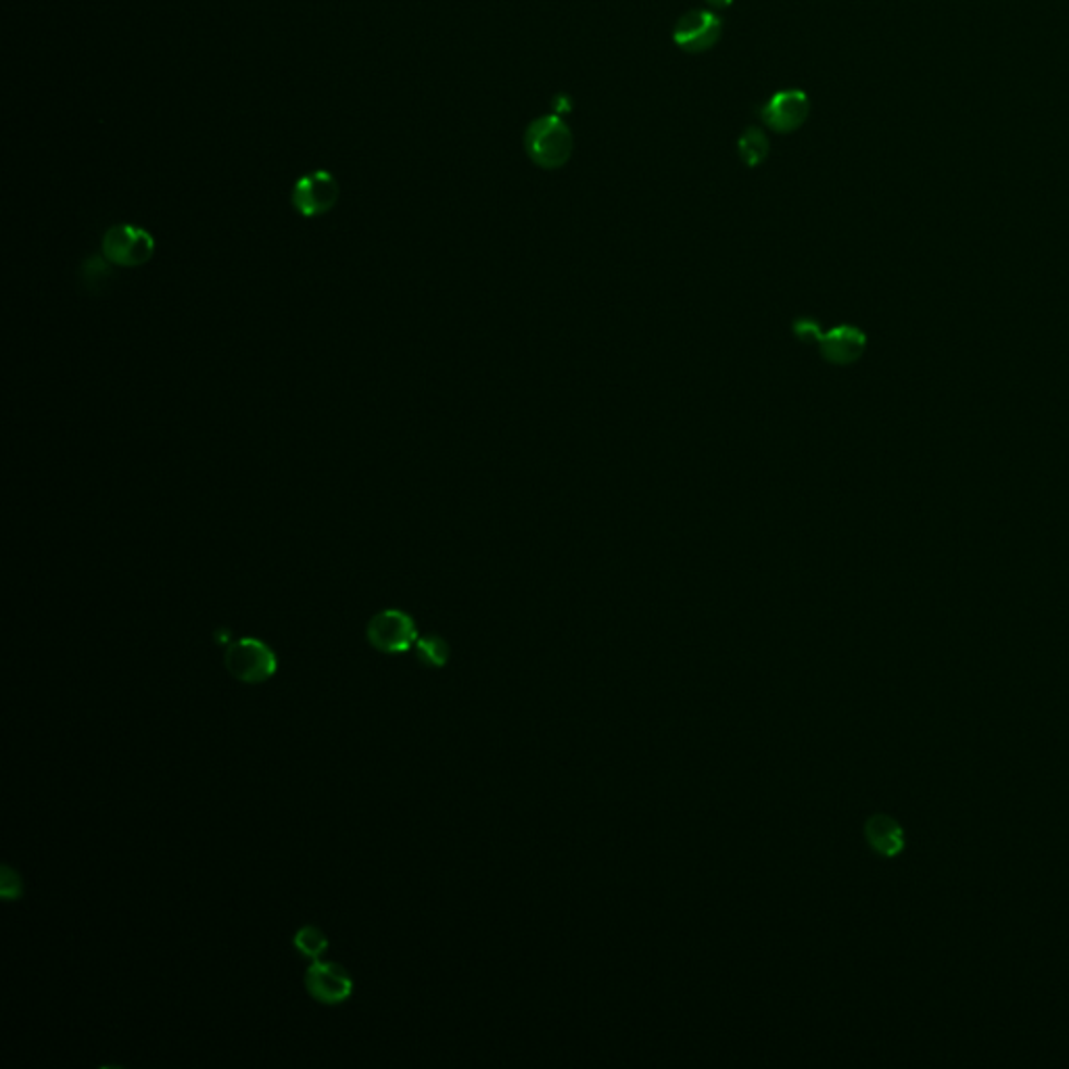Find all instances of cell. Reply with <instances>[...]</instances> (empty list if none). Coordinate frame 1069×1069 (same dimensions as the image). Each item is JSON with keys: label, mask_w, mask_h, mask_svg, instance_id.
Listing matches in <instances>:
<instances>
[{"label": "cell", "mask_w": 1069, "mask_h": 1069, "mask_svg": "<svg viewBox=\"0 0 1069 1069\" xmlns=\"http://www.w3.org/2000/svg\"><path fill=\"white\" fill-rule=\"evenodd\" d=\"M366 637L378 652L403 654L416 646L418 629L410 615L401 610H382L368 622Z\"/></svg>", "instance_id": "277c9868"}, {"label": "cell", "mask_w": 1069, "mask_h": 1069, "mask_svg": "<svg viewBox=\"0 0 1069 1069\" xmlns=\"http://www.w3.org/2000/svg\"><path fill=\"white\" fill-rule=\"evenodd\" d=\"M769 150H772V145H769L767 134L756 125L746 127L738 141L740 159L746 163L748 168H756V166L765 163V159L769 157Z\"/></svg>", "instance_id": "8fae6325"}, {"label": "cell", "mask_w": 1069, "mask_h": 1069, "mask_svg": "<svg viewBox=\"0 0 1069 1069\" xmlns=\"http://www.w3.org/2000/svg\"><path fill=\"white\" fill-rule=\"evenodd\" d=\"M865 840L873 852L886 859H895L907 846L902 825L895 817L884 813L871 815L870 819L865 821Z\"/></svg>", "instance_id": "9c48e42d"}, {"label": "cell", "mask_w": 1069, "mask_h": 1069, "mask_svg": "<svg viewBox=\"0 0 1069 1069\" xmlns=\"http://www.w3.org/2000/svg\"><path fill=\"white\" fill-rule=\"evenodd\" d=\"M819 341L823 357L831 364H850L865 348V337L852 326H838L823 335Z\"/></svg>", "instance_id": "30bf717a"}, {"label": "cell", "mask_w": 1069, "mask_h": 1069, "mask_svg": "<svg viewBox=\"0 0 1069 1069\" xmlns=\"http://www.w3.org/2000/svg\"><path fill=\"white\" fill-rule=\"evenodd\" d=\"M416 656L421 658V663L428 665V667H435V669H441L446 667L449 660V646L448 642L439 635H426V637H421L416 642Z\"/></svg>", "instance_id": "7c38bea8"}, {"label": "cell", "mask_w": 1069, "mask_h": 1069, "mask_svg": "<svg viewBox=\"0 0 1069 1069\" xmlns=\"http://www.w3.org/2000/svg\"><path fill=\"white\" fill-rule=\"evenodd\" d=\"M524 149L535 166L544 170H558L571 159L574 136L562 116H544L526 127Z\"/></svg>", "instance_id": "6da1fadb"}, {"label": "cell", "mask_w": 1069, "mask_h": 1069, "mask_svg": "<svg viewBox=\"0 0 1069 1069\" xmlns=\"http://www.w3.org/2000/svg\"><path fill=\"white\" fill-rule=\"evenodd\" d=\"M293 943H295V948H297L303 957L314 959V961H318L323 957L324 950L328 948V940H326L323 930H318L314 925L301 927L297 934H295V940Z\"/></svg>", "instance_id": "4fadbf2b"}, {"label": "cell", "mask_w": 1069, "mask_h": 1069, "mask_svg": "<svg viewBox=\"0 0 1069 1069\" xmlns=\"http://www.w3.org/2000/svg\"><path fill=\"white\" fill-rule=\"evenodd\" d=\"M305 988L318 1003L341 1005L353 993V982L339 963L314 961V965L305 973Z\"/></svg>", "instance_id": "ba28073f"}, {"label": "cell", "mask_w": 1069, "mask_h": 1069, "mask_svg": "<svg viewBox=\"0 0 1069 1069\" xmlns=\"http://www.w3.org/2000/svg\"><path fill=\"white\" fill-rule=\"evenodd\" d=\"M291 201L295 211L303 218L324 216L339 201V182L326 170L301 175L293 186Z\"/></svg>", "instance_id": "5b68a950"}, {"label": "cell", "mask_w": 1069, "mask_h": 1069, "mask_svg": "<svg viewBox=\"0 0 1069 1069\" xmlns=\"http://www.w3.org/2000/svg\"><path fill=\"white\" fill-rule=\"evenodd\" d=\"M226 669L243 683H264L278 669L272 647L255 637H243L226 649Z\"/></svg>", "instance_id": "7a4b0ae2"}, {"label": "cell", "mask_w": 1069, "mask_h": 1069, "mask_svg": "<svg viewBox=\"0 0 1069 1069\" xmlns=\"http://www.w3.org/2000/svg\"><path fill=\"white\" fill-rule=\"evenodd\" d=\"M109 276V268L107 264L100 259V257H90L86 264H84V284L90 289H100L102 287V280Z\"/></svg>", "instance_id": "5bb4252c"}, {"label": "cell", "mask_w": 1069, "mask_h": 1069, "mask_svg": "<svg viewBox=\"0 0 1069 1069\" xmlns=\"http://www.w3.org/2000/svg\"><path fill=\"white\" fill-rule=\"evenodd\" d=\"M721 17L706 9H692L679 17L672 29L675 45L685 52L710 50L721 40Z\"/></svg>", "instance_id": "8992f818"}, {"label": "cell", "mask_w": 1069, "mask_h": 1069, "mask_svg": "<svg viewBox=\"0 0 1069 1069\" xmlns=\"http://www.w3.org/2000/svg\"><path fill=\"white\" fill-rule=\"evenodd\" d=\"M0 895L7 900L20 898L22 896V879L11 867H2V882H0Z\"/></svg>", "instance_id": "9a60e30c"}, {"label": "cell", "mask_w": 1069, "mask_h": 1069, "mask_svg": "<svg viewBox=\"0 0 1069 1069\" xmlns=\"http://www.w3.org/2000/svg\"><path fill=\"white\" fill-rule=\"evenodd\" d=\"M809 113H811V100L804 90L798 88H783L775 93L772 99L761 107L763 124L779 134L797 132L798 127L809 120Z\"/></svg>", "instance_id": "52a82bcc"}, {"label": "cell", "mask_w": 1069, "mask_h": 1069, "mask_svg": "<svg viewBox=\"0 0 1069 1069\" xmlns=\"http://www.w3.org/2000/svg\"><path fill=\"white\" fill-rule=\"evenodd\" d=\"M155 253V239L141 226H111L102 236V257L122 268L147 264Z\"/></svg>", "instance_id": "3957f363"}, {"label": "cell", "mask_w": 1069, "mask_h": 1069, "mask_svg": "<svg viewBox=\"0 0 1069 1069\" xmlns=\"http://www.w3.org/2000/svg\"><path fill=\"white\" fill-rule=\"evenodd\" d=\"M713 9H727L733 4V0H706Z\"/></svg>", "instance_id": "2e32d148"}]
</instances>
